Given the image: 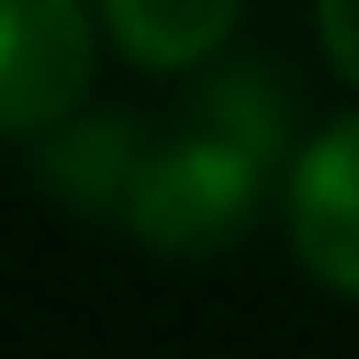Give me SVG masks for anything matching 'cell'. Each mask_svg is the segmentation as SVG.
<instances>
[{"label":"cell","instance_id":"2","mask_svg":"<svg viewBox=\"0 0 359 359\" xmlns=\"http://www.w3.org/2000/svg\"><path fill=\"white\" fill-rule=\"evenodd\" d=\"M96 88L88 0H0V136H40Z\"/></svg>","mask_w":359,"mask_h":359},{"label":"cell","instance_id":"4","mask_svg":"<svg viewBox=\"0 0 359 359\" xmlns=\"http://www.w3.org/2000/svg\"><path fill=\"white\" fill-rule=\"evenodd\" d=\"M152 152V128L120 104H80L56 128L32 136V168L48 184V200L80 208V216H128V192H136V168Z\"/></svg>","mask_w":359,"mask_h":359},{"label":"cell","instance_id":"3","mask_svg":"<svg viewBox=\"0 0 359 359\" xmlns=\"http://www.w3.org/2000/svg\"><path fill=\"white\" fill-rule=\"evenodd\" d=\"M287 248L335 295H359V112L327 120L287 160Z\"/></svg>","mask_w":359,"mask_h":359},{"label":"cell","instance_id":"6","mask_svg":"<svg viewBox=\"0 0 359 359\" xmlns=\"http://www.w3.org/2000/svg\"><path fill=\"white\" fill-rule=\"evenodd\" d=\"M320 8V48H327V65L359 88V0H311Z\"/></svg>","mask_w":359,"mask_h":359},{"label":"cell","instance_id":"1","mask_svg":"<svg viewBox=\"0 0 359 359\" xmlns=\"http://www.w3.org/2000/svg\"><path fill=\"white\" fill-rule=\"evenodd\" d=\"M295 160V88L271 65H216L176 112V128L152 136L136 168L128 224L152 256H224L271 192V176Z\"/></svg>","mask_w":359,"mask_h":359},{"label":"cell","instance_id":"5","mask_svg":"<svg viewBox=\"0 0 359 359\" xmlns=\"http://www.w3.org/2000/svg\"><path fill=\"white\" fill-rule=\"evenodd\" d=\"M248 0H96V25L144 72H192L231 40Z\"/></svg>","mask_w":359,"mask_h":359}]
</instances>
